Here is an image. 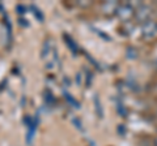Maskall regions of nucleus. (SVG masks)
<instances>
[{
  "mask_svg": "<svg viewBox=\"0 0 157 146\" xmlns=\"http://www.w3.org/2000/svg\"><path fill=\"white\" fill-rule=\"evenodd\" d=\"M117 17L119 18L121 21H128L131 20L132 17L135 16V11H134V8H132L130 4H119V7H118L117 9Z\"/></svg>",
  "mask_w": 157,
  "mask_h": 146,
  "instance_id": "obj_1",
  "label": "nucleus"
},
{
  "mask_svg": "<svg viewBox=\"0 0 157 146\" xmlns=\"http://www.w3.org/2000/svg\"><path fill=\"white\" fill-rule=\"evenodd\" d=\"M151 13H152L151 7L141 4V5L137 8V11L135 12V17H136V20L139 21V22H143V24H144L145 21H148V20H149Z\"/></svg>",
  "mask_w": 157,
  "mask_h": 146,
  "instance_id": "obj_2",
  "label": "nucleus"
},
{
  "mask_svg": "<svg viewBox=\"0 0 157 146\" xmlns=\"http://www.w3.org/2000/svg\"><path fill=\"white\" fill-rule=\"evenodd\" d=\"M141 33H143V35L147 37V38L153 37L157 33V22L153 21V20L145 21L143 24V26H141Z\"/></svg>",
  "mask_w": 157,
  "mask_h": 146,
  "instance_id": "obj_3",
  "label": "nucleus"
},
{
  "mask_svg": "<svg viewBox=\"0 0 157 146\" xmlns=\"http://www.w3.org/2000/svg\"><path fill=\"white\" fill-rule=\"evenodd\" d=\"M118 7H119V4L117 2H105L102 4V11H104L105 14H113L117 12Z\"/></svg>",
  "mask_w": 157,
  "mask_h": 146,
  "instance_id": "obj_4",
  "label": "nucleus"
},
{
  "mask_svg": "<svg viewBox=\"0 0 157 146\" xmlns=\"http://www.w3.org/2000/svg\"><path fill=\"white\" fill-rule=\"evenodd\" d=\"M64 39L67 42V46L71 48V51L73 52V55H77V46H76V43L73 42V39L70 37V35H64Z\"/></svg>",
  "mask_w": 157,
  "mask_h": 146,
  "instance_id": "obj_5",
  "label": "nucleus"
},
{
  "mask_svg": "<svg viewBox=\"0 0 157 146\" xmlns=\"http://www.w3.org/2000/svg\"><path fill=\"white\" fill-rule=\"evenodd\" d=\"M94 106H96V112L98 115V118H104V111H102V107H101V102H100V98H98V95L96 94L94 95Z\"/></svg>",
  "mask_w": 157,
  "mask_h": 146,
  "instance_id": "obj_6",
  "label": "nucleus"
},
{
  "mask_svg": "<svg viewBox=\"0 0 157 146\" xmlns=\"http://www.w3.org/2000/svg\"><path fill=\"white\" fill-rule=\"evenodd\" d=\"M64 98H66V100L68 102V103H70L71 106H73L75 108H80V103H78V102H77L75 98H73V97H72L70 93L64 91Z\"/></svg>",
  "mask_w": 157,
  "mask_h": 146,
  "instance_id": "obj_7",
  "label": "nucleus"
},
{
  "mask_svg": "<svg viewBox=\"0 0 157 146\" xmlns=\"http://www.w3.org/2000/svg\"><path fill=\"white\" fill-rule=\"evenodd\" d=\"M30 8H32V11H33V13H34V16H36L37 20L41 21V22H43V14H42L41 11H39V8H37L36 5H32Z\"/></svg>",
  "mask_w": 157,
  "mask_h": 146,
  "instance_id": "obj_8",
  "label": "nucleus"
},
{
  "mask_svg": "<svg viewBox=\"0 0 157 146\" xmlns=\"http://www.w3.org/2000/svg\"><path fill=\"white\" fill-rule=\"evenodd\" d=\"M51 51V43L50 41H46L45 45H43V48H42V57H46L48 53Z\"/></svg>",
  "mask_w": 157,
  "mask_h": 146,
  "instance_id": "obj_9",
  "label": "nucleus"
},
{
  "mask_svg": "<svg viewBox=\"0 0 157 146\" xmlns=\"http://www.w3.org/2000/svg\"><path fill=\"white\" fill-rule=\"evenodd\" d=\"M118 112H119L123 118H126V115H127V111H126V108H124V106L122 104V103H118Z\"/></svg>",
  "mask_w": 157,
  "mask_h": 146,
  "instance_id": "obj_10",
  "label": "nucleus"
},
{
  "mask_svg": "<svg viewBox=\"0 0 157 146\" xmlns=\"http://www.w3.org/2000/svg\"><path fill=\"white\" fill-rule=\"evenodd\" d=\"M72 121H73V124L76 125V128H77V129L82 130V124H81V121H80V120H77L76 118H73V119H72Z\"/></svg>",
  "mask_w": 157,
  "mask_h": 146,
  "instance_id": "obj_11",
  "label": "nucleus"
},
{
  "mask_svg": "<svg viewBox=\"0 0 157 146\" xmlns=\"http://www.w3.org/2000/svg\"><path fill=\"white\" fill-rule=\"evenodd\" d=\"M76 82H77L78 86L82 84V75H81V73H77V75H76Z\"/></svg>",
  "mask_w": 157,
  "mask_h": 146,
  "instance_id": "obj_12",
  "label": "nucleus"
},
{
  "mask_svg": "<svg viewBox=\"0 0 157 146\" xmlns=\"http://www.w3.org/2000/svg\"><path fill=\"white\" fill-rule=\"evenodd\" d=\"M17 11H20L18 13H21V14H22V13H25V12H26V8H24L22 5H17Z\"/></svg>",
  "mask_w": 157,
  "mask_h": 146,
  "instance_id": "obj_13",
  "label": "nucleus"
},
{
  "mask_svg": "<svg viewBox=\"0 0 157 146\" xmlns=\"http://www.w3.org/2000/svg\"><path fill=\"white\" fill-rule=\"evenodd\" d=\"M118 130H119V133L122 132V134H124V125H119V128H118Z\"/></svg>",
  "mask_w": 157,
  "mask_h": 146,
  "instance_id": "obj_14",
  "label": "nucleus"
},
{
  "mask_svg": "<svg viewBox=\"0 0 157 146\" xmlns=\"http://www.w3.org/2000/svg\"><path fill=\"white\" fill-rule=\"evenodd\" d=\"M20 24H21V25H22V26H28V25H29V24H28V21H25V20H22V18H21V20H20Z\"/></svg>",
  "mask_w": 157,
  "mask_h": 146,
  "instance_id": "obj_15",
  "label": "nucleus"
},
{
  "mask_svg": "<svg viewBox=\"0 0 157 146\" xmlns=\"http://www.w3.org/2000/svg\"><path fill=\"white\" fill-rule=\"evenodd\" d=\"M155 144H156V146H157V137L155 138Z\"/></svg>",
  "mask_w": 157,
  "mask_h": 146,
  "instance_id": "obj_16",
  "label": "nucleus"
}]
</instances>
